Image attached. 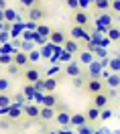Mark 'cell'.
Segmentation results:
<instances>
[{
    "instance_id": "7bdbcfd3",
    "label": "cell",
    "mask_w": 120,
    "mask_h": 134,
    "mask_svg": "<svg viewBox=\"0 0 120 134\" xmlns=\"http://www.w3.org/2000/svg\"><path fill=\"white\" fill-rule=\"evenodd\" d=\"M57 73H59V67L55 65V67H51V69L47 71V77H53V75H57Z\"/></svg>"
},
{
    "instance_id": "44dd1931",
    "label": "cell",
    "mask_w": 120,
    "mask_h": 134,
    "mask_svg": "<svg viewBox=\"0 0 120 134\" xmlns=\"http://www.w3.org/2000/svg\"><path fill=\"white\" fill-rule=\"evenodd\" d=\"M100 114H102V110H98V108H94V106H90V110L86 112L88 122H98V120H100Z\"/></svg>"
},
{
    "instance_id": "bcb514c9",
    "label": "cell",
    "mask_w": 120,
    "mask_h": 134,
    "mask_svg": "<svg viewBox=\"0 0 120 134\" xmlns=\"http://www.w3.org/2000/svg\"><path fill=\"white\" fill-rule=\"evenodd\" d=\"M59 134H73V132H71L69 128H61V130H59Z\"/></svg>"
},
{
    "instance_id": "681fc988",
    "label": "cell",
    "mask_w": 120,
    "mask_h": 134,
    "mask_svg": "<svg viewBox=\"0 0 120 134\" xmlns=\"http://www.w3.org/2000/svg\"><path fill=\"white\" fill-rule=\"evenodd\" d=\"M2 31H4V23H0V33H2Z\"/></svg>"
},
{
    "instance_id": "9c48e42d",
    "label": "cell",
    "mask_w": 120,
    "mask_h": 134,
    "mask_svg": "<svg viewBox=\"0 0 120 134\" xmlns=\"http://www.w3.org/2000/svg\"><path fill=\"white\" fill-rule=\"evenodd\" d=\"M65 41H67V35L63 33L61 29H53L51 37H49V43H51V45H55V47H63V45H65Z\"/></svg>"
},
{
    "instance_id": "7a4b0ae2",
    "label": "cell",
    "mask_w": 120,
    "mask_h": 134,
    "mask_svg": "<svg viewBox=\"0 0 120 134\" xmlns=\"http://www.w3.org/2000/svg\"><path fill=\"white\" fill-rule=\"evenodd\" d=\"M55 110H57V116H55L57 124H59L61 128H71V114H69V110L65 108L63 104H59Z\"/></svg>"
},
{
    "instance_id": "ba28073f",
    "label": "cell",
    "mask_w": 120,
    "mask_h": 134,
    "mask_svg": "<svg viewBox=\"0 0 120 134\" xmlns=\"http://www.w3.org/2000/svg\"><path fill=\"white\" fill-rule=\"evenodd\" d=\"M63 73H65L67 77H71V79H75V77L84 75V69H81V65H79L77 61H71V63H67V65H65Z\"/></svg>"
},
{
    "instance_id": "f907efd6",
    "label": "cell",
    "mask_w": 120,
    "mask_h": 134,
    "mask_svg": "<svg viewBox=\"0 0 120 134\" xmlns=\"http://www.w3.org/2000/svg\"><path fill=\"white\" fill-rule=\"evenodd\" d=\"M118 102H120V98H118Z\"/></svg>"
},
{
    "instance_id": "e575fe53",
    "label": "cell",
    "mask_w": 120,
    "mask_h": 134,
    "mask_svg": "<svg viewBox=\"0 0 120 134\" xmlns=\"http://www.w3.org/2000/svg\"><path fill=\"white\" fill-rule=\"evenodd\" d=\"M0 65H12V55H0Z\"/></svg>"
},
{
    "instance_id": "cb8c5ba5",
    "label": "cell",
    "mask_w": 120,
    "mask_h": 134,
    "mask_svg": "<svg viewBox=\"0 0 120 134\" xmlns=\"http://www.w3.org/2000/svg\"><path fill=\"white\" fill-rule=\"evenodd\" d=\"M92 8L98 10V12L102 14L104 10H110V2H108V0H98V2H92Z\"/></svg>"
},
{
    "instance_id": "7402d4cb",
    "label": "cell",
    "mask_w": 120,
    "mask_h": 134,
    "mask_svg": "<svg viewBox=\"0 0 120 134\" xmlns=\"http://www.w3.org/2000/svg\"><path fill=\"white\" fill-rule=\"evenodd\" d=\"M12 90V83H10L8 75H0V93H8Z\"/></svg>"
},
{
    "instance_id": "5bb4252c",
    "label": "cell",
    "mask_w": 120,
    "mask_h": 134,
    "mask_svg": "<svg viewBox=\"0 0 120 134\" xmlns=\"http://www.w3.org/2000/svg\"><path fill=\"white\" fill-rule=\"evenodd\" d=\"M77 63H79V65H88V67H90L92 63H94V53L81 49V51H79V55H77Z\"/></svg>"
},
{
    "instance_id": "c3c4849f",
    "label": "cell",
    "mask_w": 120,
    "mask_h": 134,
    "mask_svg": "<svg viewBox=\"0 0 120 134\" xmlns=\"http://www.w3.org/2000/svg\"><path fill=\"white\" fill-rule=\"evenodd\" d=\"M0 23H6L4 20V10H0Z\"/></svg>"
},
{
    "instance_id": "ac0fdd59",
    "label": "cell",
    "mask_w": 120,
    "mask_h": 134,
    "mask_svg": "<svg viewBox=\"0 0 120 134\" xmlns=\"http://www.w3.org/2000/svg\"><path fill=\"white\" fill-rule=\"evenodd\" d=\"M104 83H106V87H110V90H118L120 87V73H112L110 77L104 79Z\"/></svg>"
},
{
    "instance_id": "f546056e",
    "label": "cell",
    "mask_w": 120,
    "mask_h": 134,
    "mask_svg": "<svg viewBox=\"0 0 120 134\" xmlns=\"http://www.w3.org/2000/svg\"><path fill=\"white\" fill-rule=\"evenodd\" d=\"M6 75H8V77H14V75H23V69H20V67H17L14 63H12V65H8V67H6Z\"/></svg>"
},
{
    "instance_id": "b9f144b4",
    "label": "cell",
    "mask_w": 120,
    "mask_h": 134,
    "mask_svg": "<svg viewBox=\"0 0 120 134\" xmlns=\"http://www.w3.org/2000/svg\"><path fill=\"white\" fill-rule=\"evenodd\" d=\"M14 124L12 120H8V118H4V120H0V128H10V126Z\"/></svg>"
},
{
    "instance_id": "ffe728a7",
    "label": "cell",
    "mask_w": 120,
    "mask_h": 134,
    "mask_svg": "<svg viewBox=\"0 0 120 134\" xmlns=\"http://www.w3.org/2000/svg\"><path fill=\"white\" fill-rule=\"evenodd\" d=\"M63 49L67 51V53H71V55H73V53H75V55H79V43L77 41H73V39H67V41H65V45H63Z\"/></svg>"
},
{
    "instance_id": "e0dca14e",
    "label": "cell",
    "mask_w": 120,
    "mask_h": 134,
    "mask_svg": "<svg viewBox=\"0 0 120 134\" xmlns=\"http://www.w3.org/2000/svg\"><path fill=\"white\" fill-rule=\"evenodd\" d=\"M4 20H6V23H10V25H17V23H20V16H18L17 14V10L14 8H6L4 10Z\"/></svg>"
},
{
    "instance_id": "1f68e13d",
    "label": "cell",
    "mask_w": 120,
    "mask_h": 134,
    "mask_svg": "<svg viewBox=\"0 0 120 134\" xmlns=\"http://www.w3.org/2000/svg\"><path fill=\"white\" fill-rule=\"evenodd\" d=\"M41 57H43V55H41V51H39V49L31 51V53H29V61H31V65H33V63H37Z\"/></svg>"
},
{
    "instance_id": "2e32d148",
    "label": "cell",
    "mask_w": 120,
    "mask_h": 134,
    "mask_svg": "<svg viewBox=\"0 0 120 134\" xmlns=\"http://www.w3.org/2000/svg\"><path fill=\"white\" fill-rule=\"evenodd\" d=\"M57 116V110H53V108H41V118H39V122H51L53 118Z\"/></svg>"
},
{
    "instance_id": "3957f363",
    "label": "cell",
    "mask_w": 120,
    "mask_h": 134,
    "mask_svg": "<svg viewBox=\"0 0 120 134\" xmlns=\"http://www.w3.org/2000/svg\"><path fill=\"white\" fill-rule=\"evenodd\" d=\"M86 92L94 98V96H98V93H104V92H106V83H104L102 79H92V77H88Z\"/></svg>"
},
{
    "instance_id": "7dc6e473",
    "label": "cell",
    "mask_w": 120,
    "mask_h": 134,
    "mask_svg": "<svg viewBox=\"0 0 120 134\" xmlns=\"http://www.w3.org/2000/svg\"><path fill=\"white\" fill-rule=\"evenodd\" d=\"M45 134H59V130H45Z\"/></svg>"
},
{
    "instance_id": "6da1fadb",
    "label": "cell",
    "mask_w": 120,
    "mask_h": 134,
    "mask_svg": "<svg viewBox=\"0 0 120 134\" xmlns=\"http://www.w3.org/2000/svg\"><path fill=\"white\" fill-rule=\"evenodd\" d=\"M49 16V12H47V8H45L43 4H35L31 10H26V18L31 20V23H37V25H45V18Z\"/></svg>"
},
{
    "instance_id": "4fadbf2b",
    "label": "cell",
    "mask_w": 120,
    "mask_h": 134,
    "mask_svg": "<svg viewBox=\"0 0 120 134\" xmlns=\"http://www.w3.org/2000/svg\"><path fill=\"white\" fill-rule=\"evenodd\" d=\"M59 106V100H57V96L55 93H45L43 96V102H41V108H57Z\"/></svg>"
},
{
    "instance_id": "83f0119b",
    "label": "cell",
    "mask_w": 120,
    "mask_h": 134,
    "mask_svg": "<svg viewBox=\"0 0 120 134\" xmlns=\"http://www.w3.org/2000/svg\"><path fill=\"white\" fill-rule=\"evenodd\" d=\"M12 104H18V106L25 108L26 104H29V100L25 98V93H23V92H18V93H12Z\"/></svg>"
},
{
    "instance_id": "4dcf8cb0",
    "label": "cell",
    "mask_w": 120,
    "mask_h": 134,
    "mask_svg": "<svg viewBox=\"0 0 120 134\" xmlns=\"http://www.w3.org/2000/svg\"><path fill=\"white\" fill-rule=\"evenodd\" d=\"M94 57H98L100 61H106L108 53H106V49H102V47H96V49H94Z\"/></svg>"
},
{
    "instance_id": "836d02e7",
    "label": "cell",
    "mask_w": 120,
    "mask_h": 134,
    "mask_svg": "<svg viewBox=\"0 0 120 134\" xmlns=\"http://www.w3.org/2000/svg\"><path fill=\"white\" fill-rule=\"evenodd\" d=\"M20 51H25L26 55H29L31 51H35V43H31V41H23V47H20Z\"/></svg>"
},
{
    "instance_id": "ab89813d",
    "label": "cell",
    "mask_w": 120,
    "mask_h": 134,
    "mask_svg": "<svg viewBox=\"0 0 120 134\" xmlns=\"http://www.w3.org/2000/svg\"><path fill=\"white\" fill-rule=\"evenodd\" d=\"M110 118H112V110H110V108L102 110V114H100V120H110Z\"/></svg>"
},
{
    "instance_id": "4316f807",
    "label": "cell",
    "mask_w": 120,
    "mask_h": 134,
    "mask_svg": "<svg viewBox=\"0 0 120 134\" xmlns=\"http://www.w3.org/2000/svg\"><path fill=\"white\" fill-rule=\"evenodd\" d=\"M23 93H25L26 100H35V96H37V90H35V85L25 83V87H23Z\"/></svg>"
},
{
    "instance_id": "ee69618b",
    "label": "cell",
    "mask_w": 120,
    "mask_h": 134,
    "mask_svg": "<svg viewBox=\"0 0 120 134\" xmlns=\"http://www.w3.org/2000/svg\"><path fill=\"white\" fill-rule=\"evenodd\" d=\"M61 59H63L65 63H71V53H67V51H63V53H61Z\"/></svg>"
},
{
    "instance_id": "f35d334b",
    "label": "cell",
    "mask_w": 120,
    "mask_h": 134,
    "mask_svg": "<svg viewBox=\"0 0 120 134\" xmlns=\"http://www.w3.org/2000/svg\"><path fill=\"white\" fill-rule=\"evenodd\" d=\"M110 10H112V12H116V14H120V0L110 2Z\"/></svg>"
},
{
    "instance_id": "d6986e66",
    "label": "cell",
    "mask_w": 120,
    "mask_h": 134,
    "mask_svg": "<svg viewBox=\"0 0 120 134\" xmlns=\"http://www.w3.org/2000/svg\"><path fill=\"white\" fill-rule=\"evenodd\" d=\"M59 85V79L57 77H45V93H53Z\"/></svg>"
},
{
    "instance_id": "7c38bea8",
    "label": "cell",
    "mask_w": 120,
    "mask_h": 134,
    "mask_svg": "<svg viewBox=\"0 0 120 134\" xmlns=\"http://www.w3.org/2000/svg\"><path fill=\"white\" fill-rule=\"evenodd\" d=\"M108 104H110V100H108L106 93H98V96L92 98V106L98 108V110H106V108H108Z\"/></svg>"
},
{
    "instance_id": "8fae6325",
    "label": "cell",
    "mask_w": 120,
    "mask_h": 134,
    "mask_svg": "<svg viewBox=\"0 0 120 134\" xmlns=\"http://www.w3.org/2000/svg\"><path fill=\"white\" fill-rule=\"evenodd\" d=\"M25 116V110H23V106H18V104H12L8 108V120H12V122H18L20 118Z\"/></svg>"
},
{
    "instance_id": "d590c367",
    "label": "cell",
    "mask_w": 120,
    "mask_h": 134,
    "mask_svg": "<svg viewBox=\"0 0 120 134\" xmlns=\"http://www.w3.org/2000/svg\"><path fill=\"white\" fill-rule=\"evenodd\" d=\"M65 4H67V8H71L73 12H77V10H79V0H67Z\"/></svg>"
},
{
    "instance_id": "74e56055",
    "label": "cell",
    "mask_w": 120,
    "mask_h": 134,
    "mask_svg": "<svg viewBox=\"0 0 120 134\" xmlns=\"http://www.w3.org/2000/svg\"><path fill=\"white\" fill-rule=\"evenodd\" d=\"M106 96H108V100H114V98H118V90H110V87H106Z\"/></svg>"
},
{
    "instance_id": "8d00e7d4",
    "label": "cell",
    "mask_w": 120,
    "mask_h": 134,
    "mask_svg": "<svg viewBox=\"0 0 120 134\" xmlns=\"http://www.w3.org/2000/svg\"><path fill=\"white\" fill-rule=\"evenodd\" d=\"M77 134H94V130H92L90 124H86V126H81V128H77Z\"/></svg>"
},
{
    "instance_id": "5b68a950",
    "label": "cell",
    "mask_w": 120,
    "mask_h": 134,
    "mask_svg": "<svg viewBox=\"0 0 120 134\" xmlns=\"http://www.w3.org/2000/svg\"><path fill=\"white\" fill-rule=\"evenodd\" d=\"M69 35H71V39L73 41H84V43H90L92 41V35H88V29H81V26H71V31H69Z\"/></svg>"
},
{
    "instance_id": "9a60e30c",
    "label": "cell",
    "mask_w": 120,
    "mask_h": 134,
    "mask_svg": "<svg viewBox=\"0 0 120 134\" xmlns=\"http://www.w3.org/2000/svg\"><path fill=\"white\" fill-rule=\"evenodd\" d=\"M88 124V118L86 114H81V112H75V114H71V126H75V128H81V126Z\"/></svg>"
},
{
    "instance_id": "277c9868",
    "label": "cell",
    "mask_w": 120,
    "mask_h": 134,
    "mask_svg": "<svg viewBox=\"0 0 120 134\" xmlns=\"http://www.w3.org/2000/svg\"><path fill=\"white\" fill-rule=\"evenodd\" d=\"M23 79H25V83L35 85L39 79H43V73H41V69H39V67L31 65L29 69H25V71H23Z\"/></svg>"
},
{
    "instance_id": "8992f818",
    "label": "cell",
    "mask_w": 120,
    "mask_h": 134,
    "mask_svg": "<svg viewBox=\"0 0 120 134\" xmlns=\"http://www.w3.org/2000/svg\"><path fill=\"white\" fill-rule=\"evenodd\" d=\"M71 20H73V25H75V26H81V29H88V26H90V23H92L90 14H88V12H84V10L73 12V14H71Z\"/></svg>"
},
{
    "instance_id": "d4e9b609",
    "label": "cell",
    "mask_w": 120,
    "mask_h": 134,
    "mask_svg": "<svg viewBox=\"0 0 120 134\" xmlns=\"http://www.w3.org/2000/svg\"><path fill=\"white\" fill-rule=\"evenodd\" d=\"M106 37H108L112 43H118L120 41V29H118V26H110L108 33H106Z\"/></svg>"
},
{
    "instance_id": "f6af8a7d",
    "label": "cell",
    "mask_w": 120,
    "mask_h": 134,
    "mask_svg": "<svg viewBox=\"0 0 120 134\" xmlns=\"http://www.w3.org/2000/svg\"><path fill=\"white\" fill-rule=\"evenodd\" d=\"M6 8H8V4H6L4 0H0V10H6Z\"/></svg>"
},
{
    "instance_id": "30bf717a",
    "label": "cell",
    "mask_w": 120,
    "mask_h": 134,
    "mask_svg": "<svg viewBox=\"0 0 120 134\" xmlns=\"http://www.w3.org/2000/svg\"><path fill=\"white\" fill-rule=\"evenodd\" d=\"M23 110H25V116L29 118V120H39V118H41V106H37L35 102H29Z\"/></svg>"
},
{
    "instance_id": "d6a6232c",
    "label": "cell",
    "mask_w": 120,
    "mask_h": 134,
    "mask_svg": "<svg viewBox=\"0 0 120 134\" xmlns=\"http://www.w3.org/2000/svg\"><path fill=\"white\" fill-rule=\"evenodd\" d=\"M86 81H88V75H79L73 79V87H86Z\"/></svg>"
},
{
    "instance_id": "f1b7e54d",
    "label": "cell",
    "mask_w": 120,
    "mask_h": 134,
    "mask_svg": "<svg viewBox=\"0 0 120 134\" xmlns=\"http://www.w3.org/2000/svg\"><path fill=\"white\" fill-rule=\"evenodd\" d=\"M108 67H110L112 73H120V57H112L110 63H108Z\"/></svg>"
},
{
    "instance_id": "60d3db41",
    "label": "cell",
    "mask_w": 120,
    "mask_h": 134,
    "mask_svg": "<svg viewBox=\"0 0 120 134\" xmlns=\"http://www.w3.org/2000/svg\"><path fill=\"white\" fill-rule=\"evenodd\" d=\"M90 6H92V2H88V0H79V10H84V12H86Z\"/></svg>"
},
{
    "instance_id": "52a82bcc",
    "label": "cell",
    "mask_w": 120,
    "mask_h": 134,
    "mask_svg": "<svg viewBox=\"0 0 120 134\" xmlns=\"http://www.w3.org/2000/svg\"><path fill=\"white\" fill-rule=\"evenodd\" d=\"M12 63H14L17 67H20L23 71L31 67V61H29V55H26L25 51H17V53L12 55Z\"/></svg>"
},
{
    "instance_id": "603a6c76",
    "label": "cell",
    "mask_w": 120,
    "mask_h": 134,
    "mask_svg": "<svg viewBox=\"0 0 120 134\" xmlns=\"http://www.w3.org/2000/svg\"><path fill=\"white\" fill-rule=\"evenodd\" d=\"M51 33H53V29H51V26H47V25H39V29H37V35H39L41 39H45V41H49Z\"/></svg>"
},
{
    "instance_id": "484cf974",
    "label": "cell",
    "mask_w": 120,
    "mask_h": 134,
    "mask_svg": "<svg viewBox=\"0 0 120 134\" xmlns=\"http://www.w3.org/2000/svg\"><path fill=\"white\" fill-rule=\"evenodd\" d=\"M12 106V93H0V110Z\"/></svg>"
}]
</instances>
